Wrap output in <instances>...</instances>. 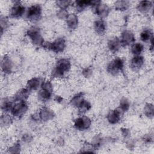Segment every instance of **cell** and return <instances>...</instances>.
Returning a JSON list of instances; mask_svg holds the SVG:
<instances>
[{"mask_svg": "<svg viewBox=\"0 0 154 154\" xmlns=\"http://www.w3.org/2000/svg\"><path fill=\"white\" fill-rule=\"evenodd\" d=\"M55 100L57 102H61V101L63 100V98L61 97L60 96H57L55 97Z\"/></svg>", "mask_w": 154, "mask_h": 154, "instance_id": "41", "label": "cell"}, {"mask_svg": "<svg viewBox=\"0 0 154 154\" xmlns=\"http://www.w3.org/2000/svg\"><path fill=\"white\" fill-rule=\"evenodd\" d=\"M28 108V106L26 102L25 101H21L14 105L10 112L13 116L20 117L25 114Z\"/></svg>", "mask_w": 154, "mask_h": 154, "instance_id": "6", "label": "cell"}, {"mask_svg": "<svg viewBox=\"0 0 154 154\" xmlns=\"http://www.w3.org/2000/svg\"><path fill=\"white\" fill-rule=\"evenodd\" d=\"M27 35L34 45L42 46L44 40L42 37L40 29L38 27L32 26L27 31Z\"/></svg>", "mask_w": 154, "mask_h": 154, "instance_id": "3", "label": "cell"}, {"mask_svg": "<svg viewBox=\"0 0 154 154\" xmlns=\"http://www.w3.org/2000/svg\"><path fill=\"white\" fill-rule=\"evenodd\" d=\"M57 16L60 19H66L68 15H67V12L66 11V10L61 9L58 11V13L57 14Z\"/></svg>", "mask_w": 154, "mask_h": 154, "instance_id": "37", "label": "cell"}, {"mask_svg": "<svg viewBox=\"0 0 154 154\" xmlns=\"http://www.w3.org/2000/svg\"><path fill=\"white\" fill-rule=\"evenodd\" d=\"M94 147H93V146L92 145V144H88V143H86L84 145L82 150H81V152H90V153H93L94 152L93 150Z\"/></svg>", "mask_w": 154, "mask_h": 154, "instance_id": "34", "label": "cell"}, {"mask_svg": "<svg viewBox=\"0 0 154 154\" xmlns=\"http://www.w3.org/2000/svg\"><path fill=\"white\" fill-rule=\"evenodd\" d=\"M42 14V8L38 4L31 5L28 8L26 13V17L32 22H35L40 19Z\"/></svg>", "mask_w": 154, "mask_h": 154, "instance_id": "5", "label": "cell"}, {"mask_svg": "<svg viewBox=\"0 0 154 154\" xmlns=\"http://www.w3.org/2000/svg\"><path fill=\"white\" fill-rule=\"evenodd\" d=\"M52 90L42 88L38 93V98L42 102H46L50 99Z\"/></svg>", "mask_w": 154, "mask_h": 154, "instance_id": "18", "label": "cell"}, {"mask_svg": "<svg viewBox=\"0 0 154 154\" xmlns=\"http://www.w3.org/2000/svg\"><path fill=\"white\" fill-rule=\"evenodd\" d=\"M22 140L25 142H29L32 140V137L29 134H25L22 137Z\"/></svg>", "mask_w": 154, "mask_h": 154, "instance_id": "39", "label": "cell"}, {"mask_svg": "<svg viewBox=\"0 0 154 154\" xmlns=\"http://www.w3.org/2000/svg\"><path fill=\"white\" fill-rule=\"evenodd\" d=\"M42 82L41 80L38 78H32L29 79L26 85V88H27L29 91L31 90H35L38 88L40 86L42 85Z\"/></svg>", "mask_w": 154, "mask_h": 154, "instance_id": "16", "label": "cell"}, {"mask_svg": "<svg viewBox=\"0 0 154 154\" xmlns=\"http://www.w3.org/2000/svg\"><path fill=\"white\" fill-rule=\"evenodd\" d=\"M121 46L120 40L117 37H114L109 40L108 42V47L109 51L115 53L117 52Z\"/></svg>", "mask_w": 154, "mask_h": 154, "instance_id": "15", "label": "cell"}, {"mask_svg": "<svg viewBox=\"0 0 154 154\" xmlns=\"http://www.w3.org/2000/svg\"><path fill=\"white\" fill-rule=\"evenodd\" d=\"M123 114V111L120 108H117L114 110L109 111L107 116V119L111 124L117 123L120 121Z\"/></svg>", "mask_w": 154, "mask_h": 154, "instance_id": "8", "label": "cell"}, {"mask_svg": "<svg viewBox=\"0 0 154 154\" xmlns=\"http://www.w3.org/2000/svg\"><path fill=\"white\" fill-rule=\"evenodd\" d=\"M129 106H130L129 101L126 98L123 97L120 100L119 108L123 111V112L127 111L129 109Z\"/></svg>", "mask_w": 154, "mask_h": 154, "instance_id": "31", "label": "cell"}, {"mask_svg": "<svg viewBox=\"0 0 154 154\" xmlns=\"http://www.w3.org/2000/svg\"><path fill=\"white\" fill-rule=\"evenodd\" d=\"M122 135L125 137H128L130 135L129 130L128 129H126V128H122Z\"/></svg>", "mask_w": 154, "mask_h": 154, "instance_id": "38", "label": "cell"}, {"mask_svg": "<svg viewBox=\"0 0 154 154\" xmlns=\"http://www.w3.org/2000/svg\"><path fill=\"white\" fill-rule=\"evenodd\" d=\"M27 88H22L19 90L14 96V100L17 102L25 101L29 96V93Z\"/></svg>", "mask_w": 154, "mask_h": 154, "instance_id": "17", "label": "cell"}, {"mask_svg": "<svg viewBox=\"0 0 154 154\" xmlns=\"http://www.w3.org/2000/svg\"><path fill=\"white\" fill-rule=\"evenodd\" d=\"M143 49L144 47L142 44L140 43H137L132 45L131 48V52L133 54L135 55H139L143 51Z\"/></svg>", "mask_w": 154, "mask_h": 154, "instance_id": "27", "label": "cell"}, {"mask_svg": "<svg viewBox=\"0 0 154 154\" xmlns=\"http://www.w3.org/2000/svg\"><path fill=\"white\" fill-rule=\"evenodd\" d=\"M8 26V19L5 17H1V34L3 33V31L7 28Z\"/></svg>", "mask_w": 154, "mask_h": 154, "instance_id": "35", "label": "cell"}, {"mask_svg": "<svg viewBox=\"0 0 154 154\" xmlns=\"http://www.w3.org/2000/svg\"><path fill=\"white\" fill-rule=\"evenodd\" d=\"M91 1H87V0H80V1H76L75 2L76 7V9L79 11H81L84 10L87 7L88 5H91Z\"/></svg>", "mask_w": 154, "mask_h": 154, "instance_id": "24", "label": "cell"}, {"mask_svg": "<svg viewBox=\"0 0 154 154\" xmlns=\"http://www.w3.org/2000/svg\"><path fill=\"white\" fill-rule=\"evenodd\" d=\"M93 7L95 11V13L102 18L106 17L110 11L109 7L105 4H102V2L93 6Z\"/></svg>", "mask_w": 154, "mask_h": 154, "instance_id": "11", "label": "cell"}, {"mask_svg": "<svg viewBox=\"0 0 154 154\" xmlns=\"http://www.w3.org/2000/svg\"><path fill=\"white\" fill-rule=\"evenodd\" d=\"M84 100V93H79L75 95L70 100V104L75 107H78L81 102Z\"/></svg>", "mask_w": 154, "mask_h": 154, "instance_id": "22", "label": "cell"}, {"mask_svg": "<svg viewBox=\"0 0 154 154\" xmlns=\"http://www.w3.org/2000/svg\"><path fill=\"white\" fill-rule=\"evenodd\" d=\"M12 122V119L8 114H4L1 117V125L2 126L10 125Z\"/></svg>", "mask_w": 154, "mask_h": 154, "instance_id": "30", "label": "cell"}, {"mask_svg": "<svg viewBox=\"0 0 154 154\" xmlns=\"http://www.w3.org/2000/svg\"><path fill=\"white\" fill-rule=\"evenodd\" d=\"M124 62L122 59L119 57L112 60L107 66V71L112 75H117L123 70Z\"/></svg>", "mask_w": 154, "mask_h": 154, "instance_id": "4", "label": "cell"}, {"mask_svg": "<svg viewBox=\"0 0 154 154\" xmlns=\"http://www.w3.org/2000/svg\"><path fill=\"white\" fill-rule=\"evenodd\" d=\"M20 143L19 142H17L15 144H14L13 146L10 147L8 152L11 153H18L20 152Z\"/></svg>", "mask_w": 154, "mask_h": 154, "instance_id": "33", "label": "cell"}, {"mask_svg": "<svg viewBox=\"0 0 154 154\" xmlns=\"http://www.w3.org/2000/svg\"><path fill=\"white\" fill-rule=\"evenodd\" d=\"M13 106V105L11 101L7 99H4L1 104V109L4 112H7L8 111H11Z\"/></svg>", "mask_w": 154, "mask_h": 154, "instance_id": "28", "label": "cell"}, {"mask_svg": "<svg viewBox=\"0 0 154 154\" xmlns=\"http://www.w3.org/2000/svg\"><path fill=\"white\" fill-rule=\"evenodd\" d=\"M82 73L85 78H89L92 74V70L90 67H86L83 69Z\"/></svg>", "mask_w": 154, "mask_h": 154, "instance_id": "36", "label": "cell"}, {"mask_svg": "<svg viewBox=\"0 0 154 154\" xmlns=\"http://www.w3.org/2000/svg\"><path fill=\"white\" fill-rule=\"evenodd\" d=\"M25 8L19 2H16L10 11V16L13 18H19L25 13Z\"/></svg>", "mask_w": 154, "mask_h": 154, "instance_id": "10", "label": "cell"}, {"mask_svg": "<svg viewBox=\"0 0 154 154\" xmlns=\"http://www.w3.org/2000/svg\"><path fill=\"white\" fill-rule=\"evenodd\" d=\"M120 43L123 46L129 45L135 42V37L134 34L129 30H125L122 33Z\"/></svg>", "mask_w": 154, "mask_h": 154, "instance_id": "9", "label": "cell"}, {"mask_svg": "<svg viewBox=\"0 0 154 154\" xmlns=\"http://www.w3.org/2000/svg\"><path fill=\"white\" fill-rule=\"evenodd\" d=\"M91 107V105L90 103L85 100H83L81 103L78 106V111L79 114H84L87 111H88Z\"/></svg>", "mask_w": 154, "mask_h": 154, "instance_id": "23", "label": "cell"}, {"mask_svg": "<svg viewBox=\"0 0 154 154\" xmlns=\"http://www.w3.org/2000/svg\"><path fill=\"white\" fill-rule=\"evenodd\" d=\"M152 3L149 1H142L139 2L137 5V9L143 13H147L152 8Z\"/></svg>", "mask_w": 154, "mask_h": 154, "instance_id": "21", "label": "cell"}, {"mask_svg": "<svg viewBox=\"0 0 154 154\" xmlns=\"http://www.w3.org/2000/svg\"><path fill=\"white\" fill-rule=\"evenodd\" d=\"M153 37L152 32L150 29H145L143 32H141L140 34L141 40L143 42H147L149 40L151 39Z\"/></svg>", "mask_w": 154, "mask_h": 154, "instance_id": "29", "label": "cell"}, {"mask_svg": "<svg viewBox=\"0 0 154 154\" xmlns=\"http://www.w3.org/2000/svg\"><path fill=\"white\" fill-rule=\"evenodd\" d=\"M129 5V2L128 1H117L115 2V8L117 10H126Z\"/></svg>", "mask_w": 154, "mask_h": 154, "instance_id": "25", "label": "cell"}, {"mask_svg": "<svg viewBox=\"0 0 154 154\" xmlns=\"http://www.w3.org/2000/svg\"><path fill=\"white\" fill-rule=\"evenodd\" d=\"M144 112L147 117L152 118L154 114L153 105L151 103H146L144 108Z\"/></svg>", "mask_w": 154, "mask_h": 154, "instance_id": "26", "label": "cell"}, {"mask_svg": "<svg viewBox=\"0 0 154 154\" xmlns=\"http://www.w3.org/2000/svg\"><path fill=\"white\" fill-rule=\"evenodd\" d=\"M42 46L48 50H51L55 53L61 52L66 47V41L63 37L58 38L53 42H44Z\"/></svg>", "mask_w": 154, "mask_h": 154, "instance_id": "2", "label": "cell"}, {"mask_svg": "<svg viewBox=\"0 0 154 154\" xmlns=\"http://www.w3.org/2000/svg\"><path fill=\"white\" fill-rule=\"evenodd\" d=\"M72 3L71 1L65 0V1H56L57 5L61 8L66 10Z\"/></svg>", "mask_w": 154, "mask_h": 154, "instance_id": "32", "label": "cell"}, {"mask_svg": "<svg viewBox=\"0 0 154 154\" xmlns=\"http://www.w3.org/2000/svg\"><path fill=\"white\" fill-rule=\"evenodd\" d=\"M94 28L96 33L99 35H103L106 31V23L102 19L97 20L94 22Z\"/></svg>", "mask_w": 154, "mask_h": 154, "instance_id": "19", "label": "cell"}, {"mask_svg": "<svg viewBox=\"0 0 154 154\" xmlns=\"http://www.w3.org/2000/svg\"><path fill=\"white\" fill-rule=\"evenodd\" d=\"M71 67L70 61L66 58L59 60L54 69L51 72V75L53 78H62L64 74L69 72Z\"/></svg>", "mask_w": 154, "mask_h": 154, "instance_id": "1", "label": "cell"}, {"mask_svg": "<svg viewBox=\"0 0 154 154\" xmlns=\"http://www.w3.org/2000/svg\"><path fill=\"white\" fill-rule=\"evenodd\" d=\"M66 22L69 28L72 29H75L78 23V17L75 14H70L66 18Z\"/></svg>", "mask_w": 154, "mask_h": 154, "instance_id": "20", "label": "cell"}, {"mask_svg": "<svg viewBox=\"0 0 154 154\" xmlns=\"http://www.w3.org/2000/svg\"><path fill=\"white\" fill-rule=\"evenodd\" d=\"M1 68L5 73H10L11 72L13 63L10 58L7 55H5L2 58L1 62Z\"/></svg>", "mask_w": 154, "mask_h": 154, "instance_id": "14", "label": "cell"}, {"mask_svg": "<svg viewBox=\"0 0 154 154\" xmlns=\"http://www.w3.org/2000/svg\"><path fill=\"white\" fill-rule=\"evenodd\" d=\"M143 64H144L143 57L140 56V55H135L132 58L130 62V67L133 70L137 71L143 66Z\"/></svg>", "mask_w": 154, "mask_h": 154, "instance_id": "13", "label": "cell"}, {"mask_svg": "<svg viewBox=\"0 0 154 154\" xmlns=\"http://www.w3.org/2000/svg\"><path fill=\"white\" fill-rule=\"evenodd\" d=\"M91 125V120L87 116L77 118L74 122V126L76 129L84 131L88 129Z\"/></svg>", "mask_w": 154, "mask_h": 154, "instance_id": "7", "label": "cell"}, {"mask_svg": "<svg viewBox=\"0 0 154 154\" xmlns=\"http://www.w3.org/2000/svg\"><path fill=\"white\" fill-rule=\"evenodd\" d=\"M54 116L55 114L53 112V111H52L51 109L47 107L42 108L38 113L40 119H41L43 121L50 120L54 118Z\"/></svg>", "mask_w": 154, "mask_h": 154, "instance_id": "12", "label": "cell"}, {"mask_svg": "<svg viewBox=\"0 0 154 154\" xmlns=\"http://www.w3.org/2000/svg\"><path fill=\"white\" fill-rule=\"evenodd\" d=\"M144 141L146 143H150L152 141V138L147 135H146L144 137Z\"/></svg>", "mask_w": 154, "mask_h": 154, "instance_id": "40", "label": "cell"}]
</instances>
